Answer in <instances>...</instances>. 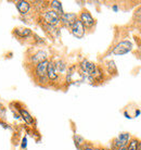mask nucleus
I'll list each match as a JSON object with an SVG mask.
<instances>
[{
    "label": "nucleus",
    "mask_w": 141,
    "mask_h": 150,
    "mask_svg": "<svg viewBox=\"0 0 141 150\" xmlns=\"http://www.w3.org/2000/svg\"><path fill=\"white\" fill-rule=\"evenodd\" d=\"M49 60L42 61L40 63H38L35 65L34 68V75L37 79V81L39 83H46L48 82L47 79V67H48Z\"/></svg>",
    "instance_id": "nucleus-1"
},
{
    "label": "nucleus",
    "mask_w": 141,
    "mask_h": 150,
    "mask_svg": "<svg viewBox=\"0 0 141 150\" xmlns=\"http://www.w3.org/2000/svg\"><path fill=\"white\" fill-rule=\"evenodd\" d=\"M133 50V42L129 40H122L113 48L112 53L115 56H124Z\"/></svg>",
    "instance_id": "nucleus-2"
},
{
    "label": "nucleus",
    "mask_w": 141,
    "mask_h": 150,
    "mask_svg": "<svg viewBox=\"0 0 141 150\" xmlns=\"http://www.w3.org/2000/svg\"><path fill=\"white\" fill-rule=\"evenodd\" d=\"M42 19H44L46 24L51 25V26H56V25H58L60 23V15L56 12L52 11L51 9L50 10H46L42 13Z\"/></svg>",
    "instance_id": "nucleus-3"
},
{
    "label": "nucleus",
    "mask_w": 141,
    "mask_h": 150,
    "mask_svg": "<svg viewBox=\"0 0 141 150\" xmlns=\"http://www.w3.org/2000/svg\"><path fill=\"white\" fill-rule=\"evenodd\" d=\"M80 69H82V71L85 73V74L89 75V76H96V74L99 72L98 68H97V65L93 62H90L89 60H82L80 62Z\"/></svg>",
    "instance_id": "nucleus-4"
},
{
    "label": "nucleus",
    "mask_w": 141,
    "mask_h": 150,
    "mask_svg": "<svg viewBox=\"0 0 141 150\" xmlns=\"http://www.w3.org/2000/svg\"><path fill=\"white\" fill-rule=\"evenodd\" d=\"M70 32H72V34L74 35V37L76 38H82L85 36V33H86V27L84 26V24L80 22V20L77 19L76 21L74 22V24L70 27Z\"/></svg>",
    "instance_id": "nucleus-5"
},
{
    "label": "nucleus",
    "mask_w": 141,
    "mask_h": 150,
    "mask_svg": "<svg viewBox=\"0 0 141 150\" xmlns=\"http://www.w3.org/2000/svg\"><path fill=\"white\" fill-rule=\"evenodd\" d=\"M79 20H80V22L84 24V26L85 27H93L94 26V24H96V20L93 19V16L91 15L89 11H87V10H82L80 12V14H79Z\"/></svg>",
    "instance_id": "nucleus-6"
},
{
    "label": "nucleus",
    "mask_w": 141,
    "mask_h": 150,
    "mask_svg": "<svg viewBox=\"0 0 141 150\" xmlns=\"http://www.w3.org/2000/svg\"><path fill=\"white\" fill-rule=\"evenodd\" d=\"M130 135L128 133H121L114 140H113V149L118 147H126L127 144L129 143Z\"/></svg>",
    "instance_id": "nucleus-7"
},
{
    "label": "nucleus",
    "mask_w": 141,
    "mask_h": 150,
    "mask_svg": "<svg viewBox=\"0 0 141 150\" xmlns=\"http://www.w3.org/2000/svg\"><path fill=\"white\" fill-rule=\"evenodd\" d=\"M77 19L78 16L76 13H63L60 16V23H62L67 27H70Z\"/></svg>",
    "instance_id": "nucleus-8"
},
{
    "label": "nucleus",
    "mask_w": 141,
    "mask_h": 150,
    "mask_svg": "<svg viewBox=\"0 0 141 150\" xmlns=\"http://www.w3.org/2000/svg\"><path fill=\"white\" fill-rule=\"evenodd\" d=\"M46 60H48V53L46 52L45 50H38L37 52H35L30 57V62L35 65Z\"/></svg>",
    "instance_id": "nucleus-9"
},
{
    "label": "nucleus",
    "mask_w": 141,
    "mask_h": 150,
    "mask_svg": "<svg viewBox=\"0 0 141 150\" xmlns=\"http://www.w3.org/2000/svg\"><path fill=\"white\" fill-rule=\"evenodd\" d=\"M13 34L18 38L25 39V38L30 37L33 35V32L28 27H15L14 30H13Z\"/></svg>",
    "instance_id": "nucleus-10"
},
{
    "label": "nucleus",
    "mask_w": 141,
    "mask_h": 150,
    "mask_svg": "<svg viewBox=\"0 0 141 150\" xmlns=\"http://www.w3.org/2000/svg\"><path fill=\"white\" fill-rule=\"evenodd\" d=\"M47 79L50 82H56L59 79V74L56 73V68H54V62L53 61H49L48 67H47Z\"/></svg>",
    "instance_id": "nucleus-11"
},
{
    "label": "nucleus",
    "mask_w": 141,
    "mask_h": 150,
    "mask_svg": "<svg viewBox=\"0 0 141 150\" xmlns=\"http://www.w3.org/2000/svg\"><path fill=\"white\" fill-rule=\"evenodd\" d=\"M15 7H16V9H18V11H19L20 14H22V15H26L30 11V4L28 2V1H25V0L16 1Z\"/></svg>",
    "instance_id": "nucleus-12"
},
{
    "label": "nucleus",
    "mask_w": 141,
    "mask_h": 150,
    "mask_svg": "<svg viewBox=\"0 0 141 150\" xmlns=\"http://www.w3.org/2000/svg\"><path fill=\"white\" fill-rule=\"evenodd\" d=\"M16 109H18V111H19L20 115L22 116V119L25 121L26 123L30 124V125H33L34 119H33V116L30 115V112H28L27 110H25L24 108H16Z\"/></svg>",
    "instance_id": "nucleus-13"
},
{
    "label": "nucleus",
    "mask_w": 141,
    "mask_h": 150,
    "mask_svg": "<svg viewBox=\"0 0 141 150\" xmlns=\"http://www.w3.org/2000/svg\"><path fill=\"white\" fill-rule=\"evenodd\" d=\"M54 68H56V71L58 74H64L65 72H66V63H65V61L62 60V59H59V60H56L54 62Z\"/></svg>",
    "instance_id": "nucleus-14"
},
{
    "label": "nucleus",
    "mask_w": 141,
    "mask_h": 150,
    "mask_svg": "<svg viewBox=\"0 0 141 150\" xmlns=\"http://www.w3.org/2000/svg\"><path fill=\"white\" fill-rule=\"evenodd\" d=\"M50 8H51L52 11L56 12L58 14L61 16V15L63 14L64 11H63V7H62V4L60 2V1H56V0H53L50 2Z\"/></svg>",
    "instance_id": "nucleus-15"
},
{
    "label": "nucleus",
    "mask_w": 141,
    "mask_h": 150,
    "mask_svg": "<svg viewBox=\"0 0 141 150\" xmlns=\"http://www.w3.org/2000/svg\"><path fill=\"white\" fill-rule=\"evenodd\" d=\"M73 139H74L75 146L77 147V149H80V148H82V147L86 144L85 138H84L82 136L78 135V134H75L74 137H73Z\"/></svg>",
    "instance_id": "nucleus-16"
},
{
    "label": "nucleus",
    "mask_w": 141,
    "mask_h": 150,
    "mask_svg": "<svg viewBox=\"0 0 141 150\" xmlns=\"http://www.w3.org/2000/svg\"><path fill=\"white\" fill-rule=\"evenodd\" d=\"M138 146H139V140L137 138H133L127 144L126 150H138Z\"/></svg>",
    "instance_id": "nucleus-17"
},
{
    "label": "nucleus",
    "mask_w": 141,
    "mask_h": 150,
    "mask_svg": "<svg viewBox=\"0 0 141 150\" xmlns=\"http://www.w3.org/2000/svg\"><path fill=\"white\" fill-rule=\"evenodd\" d=\"M106 65H108V70H109V72H110L111 74H112V70H113V73H114V74H116V73H117V69H116L115 62H114L113 60L109 61Z\"/></svg>",
    "instance_id": "nucleus-18"
},
{
    "label": "nucleus",
    "mask_w": 141,
    "mask_h": 150,
    "mask_svg": "<svg viewBox=\"0 0 141 150\" xmlns=\"http://www.w3.org/2000/svg\"><path fill=\"white\" fill-rule=\"evenodd\" d=\"M135 19L139 21V22H141V7L139 9H137L136 12H135Z\"/></svg>",
    "instance_id": "nucleus-19"
},
{
    "label": "nucleus",
    "mask_w": 141,
    "mask_h": 150,
    "mask_svg": "<svg viewBox=\"0 0 141 150\" xmlns=\"http://www.w3.org/2000/svg\"><path fill=\"white\" fill-rule=\"evenodd\" d=\"M21 148H22L23 150H25L26 148H27V137L26 136H24L22 138V143H21Z\"/></svg>",
    "instance_id": "nucleus-20"
},
{
    "label": "nucleus",
    "mask_w": 141,
    "mask_h": 150,
    "mask_svg": "<svg viewBox=\"0 0 141 150\" xmlns=\"http://www.w3.org/2000/svg\"><path fill=\"white\" fill-rule=\"evenodd\" d=\"M82 150H100L99 148H93V147H91V146H87V145H84L82 146Z\"/></svg>",
    "instance_id": "nucleus-21"
},
{
    "label": "nucleus",
    "mask_w": 141,
    "mask_h": 150,
    "mask_svg": "<svg viewBox=\"0 0 141 150\" xmlns=\"http://www.w3.org/2000/svg\"><path fill=\"white\" fill-rule=\"evenodd\" d=\"M0 124H1V126H2L4 128H7V129H10V128H11L7 123H4V122H1V121H0Z\"/></svg>",
    "instance_id": "nucleus-22"
},
{
    "label": "nucleus",
    "mask_w": 141,
    "mask_h": 150,
    "mask_svg": "<svg viewBox=\"0 0 141 150\" xmlns=\"http://www.w3.org/2000/svg\"><path fill=\"white\" fill-rule=\"evenodd\" d=\"M112 150H126V147H118V148H115V149Z\"/></svg>",
    "instance_id": "nucleus-23"
},
{
    "label": "nucleus",
    "mask_w": 141,
    "mask_h": 150,
    "mask_svg": "<svg viewBox=\"0 0 141 150\" xmlns=\"http://www.w3.org/2000/svg\"><path fill=\"white\" fill-rule=\"evenodd\" d=\"M138 150H141V142H139V146H138Z\"/></svg>",
    "instance_id": "nucleus-24"
},
{
    "label": "nucleus",
    "mask_w": 141,
    "mask_h": 150,
    "mask_svg": "<svg viewBox=\"0 0 141 150\" xmlns=\"http://www.w3.org/2000/svg\"><path fill=\"white\" fill-rule=\"evenodd\" d=\"M0 110H2V111H4V105H1V103H0Z\"/></svg>",
    "instance_id": "nucleus-25"
},
{
    "label": "nucleus",
    "mask_w": 141,
    "mask_h": 150,
    "mask_svg": "<svg viewBox=\"0 0 141 150\" xmlns=\"http://www.w3.org/2000/svg\"><path fill=\"white\" fill-rule=\"evenodd\" d=\"M113 10H114V11H117V7L114 6V7H113Z\"/></svg>",
    "instance_id": "nucleus-26"
},
{
    "label": "nucleus",
    "mask_w": 141,
    "mask_h": 150,
    "mask_svg": "<svg viewBox=\"0 0 141 150\" xmlns=\"http://www.w3.org/2000/svg\"><path fill=\"white\" fill-rule=\"evenodd\" d=\"M103 150H111V149H103Z\"/></svg>",
    "instance_id": "nucleus-27"
}]
</instances>
